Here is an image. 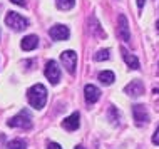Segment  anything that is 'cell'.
Masks as SVG:
<instances>
[{
	"label": "cell",
	"mask_w": 159,
	"mask_h": 149,
	"mask_svg": "<svg viewBox=\"0 0 159 149\" xmlns=\"http://www.w3.org/2000/svg\"><path fill=\"white\" fill-rule=\"evenodd\" d=\"M72 5H74V0H57V7L61 10H69L72 8Z\"/></svg>",
	"instance_id": "obj_18"
},
{
	"label": "cell",
	"mask_w": 159,
	"mask_h": 149,
	"mask_svg": "<svg viewBox=\"0 0 159 149\" xmlns=\"http://www.w3.org/2000/svg\"><path fill=\"white\" fill-rule=\"evenodd\" d=\"M156 27H157V32H159V20H157V24H156Z\"/></svg>",
	"instance_id": "obj_24"
},
{
	"label": "cell",
	"mask_w": 159,
	"mask_h": 149,
	"mask_svg": "<svg viewBox=\"0 0 159 149\" xmlns=\"http://www.w3.org/2000/svg\"><path fill=\"white\" fill-rule=\"evenodd\" d=\"M47 149H62V147L59 146L57 142H50V144H49V147H47Z\"/></svg>",
	"instance_id": "obj_22"
},
{
	"label": "cell",
	"mask_w": 159,
	"mask_h": 149,
	"mask_svg": "<svg viewBox=\"0 0 159 149\" xmlns=\"http://www.w3.org/2000/svg\"><path fill=\"white\" fill-rule=\"evenodd\" d=\"M114 79H116V75H114V72H111V70H104V72H101V74H99V80H101L104 86L112 84Z\"/></svg>",
	"instance_id": "obj_14"
},
{
	"label": "cell",
	"mask_w": 159,
	"mask_h": 149,
	"mask_svg": "<svg viewBox=\"0 0 159 149\" xmlns=\"http://www.w3.org/2000/svg\"><path fill=\"white\" fill-rule=\"evenodd\" d=\"M8 126L10 127H19V129H30L32 127V117H30V112L27 109L20 111L17 116H14L8 121Z\"/></svg>",
	"instance_id": "obj_2"
},
{
	"label": "cell",
	"mask_w": 159,
	"mask_h": 149,
	"mask_svg": "<svg viewBox=\"0 0 159 149\" xmlns=\"http://www.w3.org/2000/svg\"><path fill=\"white\" fill-rule=\"evenodd\" d=\"M154 92H156V94H159V89H156V91H154Z\"/></svg>",
	"instance_id": "obj_26"
},
{
	"label": "cell",
	"mask_w": 159,
	"mask_h": 149,
	"mask_svg": "<svg viewBox=\"0 0 159 149\" xmlns=\"http://www.w3.org/2000/svg\"><path fill=\"white\" fill-rule=\"evenodd\" d=\"M117 35L121 40H129L131 39V32H129V24H127V19L124 14H119L117 17Z\"/></svg>",
	"instance_id": "obj_7"
},
{
	"label": "cell",
	"mask_w": 159,
	"mask_h": 149,
	"mask_svg": "<svg viewBox=\"0 0 159 149\" xmlns=\"http://www.w3.org/2000/svg\"><path fill=\"white\" fill-rule=\"evenodd\" d=\"M61 62L66 67L69 74H75V65H77V54L74 50H64L61 54Z\"/></svg>",
	"instance_id": "obj_4"
},
{
	"label": "cell",
	"mask_w": 159,
	"mask_h": 149,
	"mask_svg": "<svg viewBox=\"0 0 159 149\" xmlns=\"http://www.w3.org/2000/svg\"><path fill=\"white\" fill-rule=\"evenodd\" d=\"M49 34L54 40H66L70 35V32H69V29L66 25H54V27H50Z\"/></svg>",
	"instance_id": "obj_8"
},
{
	"label": "cell",
	"mask_w": 159,
	"mask_h": 149,
	"mask_svg": "<svg viewBox=\"0 0 159 149\" xmlns=\"http://www.w3.org/2000/svg\"><path fill=\"white\" fill-rule=\"evenodd\" d=\"M107 116H109V119H112L114 122L119 121V112L116 107H109V111H107Z\"/></svg>",
	"instance_id": "obj_19"
},
{
	"label": "cell",
	"mask_w": 159,
	"mask_h": 149,
	"mask_svg": "<svg viewBox=\"0 0 159 149\" xmlns=\"http://www.w3.org/2000/svg\"><path fill=\"white\" fill-rule=\"evenodd\" d=\"M45 77L52 84H57L61 80V69H59V64L55 61H49L45 64Z\"/></svg>",
	"instance_id": "obj_5"
},
{
	"label": "cell",
	"mask_w": 159,
	"mask_h": 149,
	"mask_svg": "<svg viewBox=\"0 0 159 149\" xmlns=\"http://www.w3.org/2000/svg\"><path fill=\"white\" fill-rule=\"evenodd\" d=\"M37 45H39V37L37 35H27L22 39V42H20V47L24 50H32V49H35Z\"/></svg>",
	"instance_id": "obj_13"
},
{
	"label": "cell",
	"mask_w": 159,
	"mask_h": 149,
	"mask_svg": "<svg viewBox=\"0 0 159 149\" xmlns=\"http://www.w3.org/2000/svg\"><path fill=\"white\" fill-rule=\"evenodd\" d=\"M27 99L32 104V107L42 109L45 106V101H47V91H45V87L42 86V84H35L34 87L29 89Z\"/></svg>",
	"instance_id": "obj_1"
},
{
	"label": "cell",
	"mask_w": 159,
	"mask_h": 149,
	"mask_svg": "<svg viewBox=\"0 0 159 149\" xmlns=\"http://www.w3.org/2000/svg\"><path fill=\"white\" fill-rule=\"evenodd\" d=\"M152 142L156 144V146H159V127L156 129V133H154V136H152Z\"/></svg>",
	"instance_id": "obj_20"
},
{
	"label": "cell",
	"mask_w": 159,
	"mask_h": 149,
	"mask_svg": "<svg viewBox=\"0 0 159 149\" xmlns=\"http://www.w3.org/2000/svg\"><path fill=\"white\" fill-rule=\"evenodd\" d=\"M109 57H111L109 50H107V49H102V50H99V52H96V55H94V61L102 62V61H109Z\"/></svg>",
	"instance_id": "obj_16"
},
{
	"label": "cell",
	"mask_w": 159,
	"mask_h": 149,
	"mask_svg": "<svg viewBox=\"0 0 159 149\" xmlns=\"http://www.w3.org/2000/svg\"><path fill=\"white\" fill-rule=\"evenodd\" d=\"M124 92L129 94L131 97H137V96L144 94V86H143L141 80H132L131 84H127V86L124 87Z\"/></svg>",
	"instance_id": "obj_9"
},
{
	"label": "cell",
	"mask_w": 159,
	"mask_h": 149,
	"mask_svg": "<svg viewBox=\"0 0 159 149\" xmlns=\"http://www.w3.org/2000/svg\"><path fill=\"white\" fill-rule=\"evenodd\" d=\"M5 24L10 29H14V30H24V29L29 25L27 19H24L22 15L15 14V12H8V14L5 15Z\"/></svg>",
	"instance_id": "obj_3"
},
{
	"label": "cell",
	"mask_w": 159,
	"mask_h": 149,
	"mask_svg": "<svg viewBox=\"0 0 159 149\" xmlns=\"http://www.w3.org/2000/svg\"><path fill=\"white\" fill-rule=\"evenodd\" d=\"M136 2H137V8H139V10H143V7H144L146 0H136Z\"/></svg>",
	"instance_id": "obj_23"
},
{
	"label": "cell",
	"mask_w": 159,
	"mask_h": 149,
	"mask_svg": "<svg viewBox=\"0 0 159 149\" xmlns=\"http://www.w3.org/2000/svg\"><path fill=\"white\" fill-rule=\"evenodd\" d=\"M8 149H27V144H25L24 139H14L8 144Z\"/></svg>",
	"instance_id": "obj_17"
},
{
	"label": "cell",
	"mask_w": 159,
	"mask_h": 149,
	"mask_svg": "<svg viewBox=\"0 0 159 149\" xmlns=\"http://www.w3.org/2000/svg\"><path fill=\"white\" fill-rule=\"evenodd\" d=\"M84 94H85V101L89 102V104H94V102L99 101V97H101V91L96 87V86H85L84 87Z\"/></svg>",
	"instance_id": "obj_10"
},
{
	"label": "cell",
	"mask_w": 159,
	"mask_h": 149,
	"mask_svg": "<svg viewBox=\"0 0 159 149\" xmlns=\"http://www.w3.org/2000/svg\"><path fill=\"white\" fill-rule=\"evenodd\" d=\"M91 25H92L91 29H92V34H94V35H96V37H102V39H104V37H106V34L102 32L101 24H99L97 20H96V17H91Z\"/></svg>",
	"instance_id": "obj_15"
},
{
	"label": "cell",
	"mask_w": 159,
	"mask_h": 149,
	"mask_svg": "<svg viewBox=\"0 0 159 149\" xmlns=\"http://www.w3.org/2000/svg\"><path fill=\"white\" fill-rule=\"evenodd\" d=\"M122 59H124V62L127 64L129 67H131L132 70H137L141 67V64H139V59L136 57V55H132V54H129L126 49H122Z\"/></svg>",
	"instance_id": "obj_12"
},
{
	"label": "cell",
	"mask_w": 159,
	"mask_h": 149,
	"mask_svg": "<svg viewBox=\"0 0 159 149\" xmlns=\"http://www.w3.org/2000/svg\"><path fill=\"white\" fill-rule=\"evenodd\" d=\"M12 3H15V5H20V7H24L25 5V0H10Z\"/></svg>",
	"instance_id": "obj_21"
},
{
	"label": "cell",
	"mask_w": 159,
	"mask_h": 149,
	"mask_svg": "<svg viewBox=\"0 0 159 149\" xmlns=\"http://www.w3.org/2000/svg\"><path fill=\"white\" fill-rule=\"evenodd\" d=\"M75 149H85V147H82V146H77Z\"/></svg>",
	"instance_id": "obj_25"
},
{
	"label": "cell",
	"mask_w": 159,
	"mask_h": 149,
	"mask_svg": "<svg viewBox=\"0 0 159 149\" xmlns=\"http://www.w3.org/2000/svg\"><path fill=\"white\" fill-rule=\"evenodd\" d=\"M79 119H80V116H79V112H74L72 116H69L67 119H64L62 121V127L64 129H67V131H75V129H79Z\"/></svg>",
	"instance_id": "obj_11"
},
{
	"label": "cell",
	"mask_w": 159,
	"mask_h": 149,
	"mask_svg": "<svg viewBox=\"0 0 159 149\" xmlns=\"http://www.w3.org/2000/svg\"><path fill=\"white\" fill-rule=\"evenodd\" d=\"M132 114H134V121L137 122V126H144L149 122V114H148L146 106H143V104L132 106Z\"/></svg>",
	"instance_id": "obj_6"
}]
</instances>
